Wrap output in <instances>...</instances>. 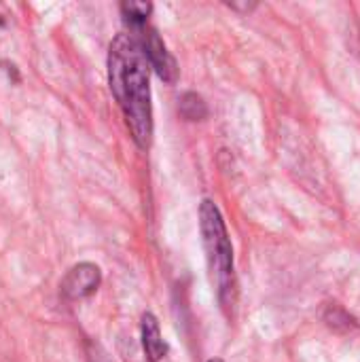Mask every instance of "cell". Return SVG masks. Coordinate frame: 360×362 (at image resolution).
Here are the masks:
<instances>
[{
	"instance_id": "cell-4",
	"label": "cell",
	"mask_w": 360,
	"mask_h": 362,
	"mask_svg": "<svg viewBox=\"0 0 360 362\" xmlns=\"http://www.w3.org/2000/svg\"><path fill=\"white\" fill-rule=\"evenodd\" d=\"M100 267L93 263H81L74 265L68 276L62 282V293L68 299H85L89 295H93L100 286Z\"/></svg>"
},
{
	"instance_id": "cell-3",
	"label": "cell",
	"mask_w": 360,
	"mask_h": 362,
	"mask_svg": "<svg viewBox=\"0 0 360 362\" xmlns=\"http://www.w3.org/2000/svg\"><path fill=\"white\" fill-rule=\"evenodd\" d=\"M134 28H138V32H140L142 45H144V53H146V59H149L151 68H155V72L159 74L161 81L176 83V78H178L176 62L170 55V51L166 49V45L159 38V34L155 30L146 28V25H134Z\"/></svg>"
},
{
	"instance_id": "cell-7",
	"label": "cell",
	"mask_w": 360,
	"mask_h": 362,
	"mask_svg": "<svg viewBox=\"0 0 360 362\" xmlns=\"http://www.w3.org/2000/svg\"><path fill=\"white\" fill-rule=\"evenodd\" d=\"M180 112L187 117V119H191V121H199V119H204L206 117V104H204V100L199 98V95H195V93H187L185 98H182V102H180Z\"/></svg>"
},
{
	"instance_id": "cell-2",
	"label": "cell",
	"mask_w": 360,
	"mask_h": 362,
	"mask_svg": "<svg viewBox=\"0 0 360 362\" xmlns=\"http://www.w3.org/2000/svg\"><path fill=\"white\" fill-rule=\"evenodd\" d=\"M199 231H202V242L206 248L212 282L219 293V301L229 312L236 308V301H238L233 246H231L223 214L210 199H204L199 206Z\"/></svg>"
},
{
	"instance_id": "cell-6",
	"label": "cell",
	"mask_w": 360,
	"mask_h": 362,
	"mask_svg": "<svg viewBox=\"0 0 360 362\" xmlns=\"http://www.w3.org/2000/svg\"><path fill=\"white\" fill-rule=\"evenodd\" d=\"M121 11L129 19L132 25H144L149 13L153 11V4L151 2H136V0H132V2H123Z\"/></svg>"
},
{
	"instance_id": "cell-5",
	"label": "cell",
	"mask_w": 360,
	"mask_h": 362,
	"mask_svg": "<svg viewBox=\"0 0 360 362\" xmlns=\"http://www.w3.org/2000/svg\"><path fill=\"white\" fill-rule=\"evenodd\" d=\"M142 348H144V354L151 362H159L168 352L159 322L153 314L142 316Z\"/></svg>"
},
{
	"instance_id": "cell-1",
	"label": "cell",
	"mask_w": 360,
	"mask_h": 362,
	"mask_svg": "<svg viewBox=\"0 0 360 362\" xmlns=\"http://www.w3.org/2000/svg\"><path fill=\"white\" fill-rule=\"evenodd\" d=\"M149 59L138 28L119 34L108 51V81L115 100L125 117L132 138L149 148L153 138V106L149 87Z\"/></svg>"
},
{
	"instance_id": "cell-8",
	"label": "cell",
	"mask_w": 360,
	"mask_h": 362,
	"mask_svg": "<svg viewBox=\"0 0 360 362\" xmlns=\"http://www.w3.org/2000/svg\"><path fill=\"white\" fill-rule=\"evenodd\" d=\"M208 362H223L221 358H212V361H208Z\"/></svg>"
}]
</instances>
